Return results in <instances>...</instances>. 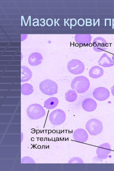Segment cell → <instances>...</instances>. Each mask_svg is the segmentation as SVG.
I'll list each match as a JSON object with an SVG mask.
<instances>
[{
  "label": "cell",
  "mask_w": 114,
  "mask_h": 171,
  "mask_svg": "<svg viewBox=\"0 0 114 171\" xmlns=\"http://www.w3.org/2000/svg\"><path fill=\"white\" fill-rule=\"evenodd\" d=\"M90 86V82L85 77L80 76L75 78L71 83V88L76 90L78 93H84L87 91Z\"/></svg>",
  "instance_id": "cell-1"
},
{
  "label": "cell",
  "mask_w": 114,
  "mask_h": 171,
  "mask_svg": "<svg viewBox=\"0 0 114 171\" xmlns=\"http://www.w3.org/2000/svg\"><path fill=\"white\" fill-rule=\"evenodd\" d=\"M39 89L44 94L52 95L58 92V86L56 83L50 79H46L40 84Z\"/></svg>",
  "instance_id": "cell-2"
},
{
  "label": "cell",
  "mask_w": 114,
  "mask_h": 171,
  "mask_svg": "<svg viewBox=\"0 0 114 171\" xmlns=\"http://www.w3.org/2000/svg\"><path fill=\"white\" fill-rule=\"evenodd\" d=\"M85 128L90 134L95 136L101 133L103 129V125L102 122L99 120L92 118L87 122Z\"/></svg>",
  "instance_id": "cell-3"
},
{
  "label": "cell",
  "mask_w": 114,
  "mask_h": 171,
  "mask_svg": "<svg viewBox=\"0 0 114 171\" xmlns=\"http://www.w3.org/2000/svg\"><path fill=\"white\" fill-rule=\"evenodd\" d=\"M27 113L28 117L33 119L41 118L45 114V111L43 107L38 104H33L27 108Z\"/></svg>",
  "instance_id": "cell-4"
},
{
  "label": "cell",
  "mask_w": 114,
  "mask_h": 171,
  "mask_svg": "<svg viewBox=\"0 0 114 171\" xmlns=\"http://www.w3.org/2000/svg\"><path fill=\"white\" fill-rule=\"evenodd\" d=\"M49 118L51 122L54 125H59L63 123L66 119L64 112L61 109H56L50 114Z\"/></svg>",
  "instance_id": "cell-5"
},
{
  "label": "cell",
  "mask_w": 114,
  "mask_h": 171,
  "mask_svg": "<svg viewBox=\"0 0 114 171\" xmlns=\"http://www.w3.org/2000/svg\"><path fill=\"white\" fill-rule=\"evenodd\" d=\"M67 68L70 73L75 75L82 73L85 69L84 64L77 60H72L69 62Z\"/></svg>",
  "instance_id": "cell-6"
},
{
  "label": "cell",
  "mask_w": 114,
  "mask_h": 171,
  "mask_svg": "<svg viewBox=\"0 0 114 171\" xmlns=\"http://www.w3.org/2000/svg\"><path fill=\"white\" fill-rule=\"evenodd\" d=\"M111 148L108 142L104 143L100 145L97 148L96 153L99 158L104 159H106L108 155L111 152Z\"/></svg>",
  "instance_id": "cell-7"
},
{
  "label": "cell",
  "mask_w": 114,
  "mask_h": 171,
  "mask_svg": "<svg viewBox=\"0 0 114 171\" xmlns=\"http://www.w3.org/2000/svg\"><path fill=\"white\" fill-rule=\"evenodd\" d=\"M95 98L99 101H103L107 99L110 96L109 90L103 87H99L95 89L93 92Z\"/></svg>",
  "instance_id": "cell-8"
},
{
  "label": "cell",
  "mask_w": 114,
  "mask_h": 171,
  "mask_svg": "<svg viewBox=\"0 0 114 171\" xmlns=\"http://www.w3.org/2000/svg\"><path fill=\"white\" fill-rule=\"evenodd\" d=\"M73 137L75 141L83 143L86 142L87 140L88 135L85 130L79 128L74 131L73 134Z\"/></svg>",
  "instance_id": "cell-9"
},
{
  "label": "cell",
  "mask_w": 114,
  "mask_h": 171,
  "mask_svg": "<svg viewBox=\"0 0 114 171\" xmlns=\"http://www.w3.org/2000/svg\"><path fill=\"white\" fill-rule=\"evenodd\" d=\"M82 106L84 110L90 112L93 111L96 109L97 104L94 99L90 98H87L83 101Z\"/></svg>",
  "instance_id": "cell-10"
},
{
  "label": "cell",
  "mask_w": 114,
  "mask_h": 171,
  "mask_svg": "<svg viewBox=\"0 0 114 171\" xmlns=\"http://www.w3.org/2000/svg\"><path fill=\"white\" fill-rule=\"evenodd\" d=\"M43 57L41 54L38 52H34L30 54L28 58L29 64L35 66L40 64L42 62Z\"/></svg>",
  "instance_id": "cell-11"
},
{
  "label": "cell",
  "mask_w": 114,
  "mask_h": 171,
  "mask_svg": "<svg viewBox=\"0 0 114 171\" xmlns=\"http://www.w3.org/2000/svg\"><path fill=\"white\" fill-rule=\"evenodd\" d=\"M21 82H27L29 80L32 76L31 70L26 66H22L21 68Z\"/></svg>",
  "instance_id": "cell-12"
},
{
  "label": "cell",
  "mask_w": 114,
  "mask_h": 171,
  "mask_svg": "<svg viewBox=\"0 0 114 171\" xmlns=\"http://www.w3.org/2000/svg\"><path fill=\"white\" fill-rule=\"evenodd\" d=\"M103 69L98 66H95L91 68L89 72V76L93 78H97L103 74Z\"/></svg>",
  "instance_id": "cell-13"
},
{
  "label": "cell",
  "mask_w": 114,
  "mask_h": 171,
  "mask_svg": "<svg viewBox=\"0 0 114 171\" xmlns=\"http://www.w3.org/2000/svg\"><path fill=\"white\" fill-rule=\"evenodd\" d=\"M59 101L58 99L55 97H52L46 100L44 105L45 108L48 109L55 108L58 105Z\"/></svg>",
  "instance_id": "cell-14"
},
{
  "label": "cell",
  "mask_w": 114,
  "mask_h": 171,
  "mask_svg": "<svg viewBox=\"0 0 114 171\" xmlns=\"http://www.w3.org/2000/svg\"><path fill=\"white\" fill-rule=\"evenodd\" d=\"M34 91L32 85L28 83H26L22 84L21 86V92L22 94L28 95L32 94Z\"/></svg>",
  "instance_id": "cell-15"
},
{
  "label": "cell",
  "mask_w": 114,
  "mask_h": 171,
  "mask_svg": "<svg viewBox=\"0 0 114 171\" xmlns=\"http://www.w3.org/2000/svg\"><path fill=\"white\" fill-rule=\"evenodd\" d=\"M98 62L100 65L104 67H109L114 65L113 62L107 56L102 57Z\"/></svg>",
  "instance_id": "cell-16"
},
{
  "label": "cell",
  "mask_w": 114,
  "mask_h": 171,
  "mask_svg": "<svg viewBox=\"0 0 114 171\" xmlns=\"http://www.w3.org/2000/svg\"><path fill=\"white\" fill-rule=\"evenodd\" d=\"M65 99L69 102L75 101L77 97V95L76 91L74 90H69L66 93Z\"/></svg>",
  "instance_id": "cell-17"
},
{
  "label": "cell",
  "mask_w": 114,
  "mask_h": 171,
  "mask_svg": "<svg viewBox=\"0 0 114 171\" xmlns=\"http://www.w3.org/2000/svg\"><path fill=\"white\" fill-rule=\"evenodd\" d=\"M68 163H84L83 160L80 158L74 157L71 158L69 161Z\"/></svg>",
  "instance_id": "cell-18"
},
{
  "label": "cell",
  "mask_w": 114,
  "mask_h": 171,
  "mask_svg": "<svg viewBox=\"0 0 114 171\" xmlns=\"http://www.w3.org/2000/svg\"><path fill=\"white\" fill-rule=\"evenodd\" d=\"M111 93L113 95L114 97V85L111 88Z\"/></svg>",
  "instance_id": "cell-19"
},
{
  "label": "cell",
  "mask_w": 114,
  "mask_h": 171,
  "mask_svg": "<svg viewBox=\"0 0 114 171\" xmlns=\"http://www.w3.org/2000/svg\"><path fill=\"white\" fill-rule=\"evenodd\" d=\"M112 60L114 62V54L112 55Z\"/></svg>",
  "instance_id": "cell-20"
}]
</instances>
